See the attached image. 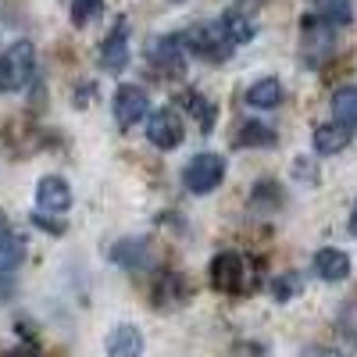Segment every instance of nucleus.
Segmentation results:
<instances>
[{"mask_svg": "<svg viewBox=\"0 0 357 357\" xmlns=\"http://www.w3.org/2000/svg\"><path fill=\"white\" fill-rule=\"evenodd\" d=\"M36 72V50L29 40L11 43L4 54H0V93H11V89H22Z\"/></svg>", "mask_w": 357, "mask_h": 357, "instance_id": "obj_1", "label": "nucleus"}, {"mask_svg": "<svg viewBox=\"0 0 357 357\" xmlns=\"http://www.w3.org/2000/svg\"><path fill=\"white\" fill-rule=\"evenodd\" d=\"M178 43H183V50H190V54H197V57H207V61H222V57H229V54L236 50V47L225 40V33H222L218 22L186 29V33L178 36Z\"/></svg>", "mask_w": 357, "mask_h": 357, "instance_id": "obj_2", "label": "nucleus"}, {"mask_svg": "<svg viewBox=\"0 0 357 357\" xmlns=\"http://www.w3.org/2000/svg\"><path fill=\"white\" fill-rule=\"evenodd\" d=\"M225 178V158L222 154H197L186 168H183V186L197 197L215 193Z\"/></svg>", "mask_w": 357, "mask_h": 357, "instance_id": "obj_3", "label": "nucleus"}, {"mask_svg": "<svg viewBox=\"0 0 357 357\" xmlns=\"http://www.w3.org/2000/svg\"><path fill=\"white\" fill-rule=\"evenodd\" d=\"M146 139H151L158 151H175L178 143L186 139V129H183V114L175 107H161L146 118Z\"/></svg>", "mask_w": 357, "mask_h": 357, "instance_id": "obj_4", "label": "nucleus"}, {"mask_svg": "<svg viewBox=\"0 0 357 357\" xmlns=\"http://www.w3.org/2000/svg\"><path fill=\"white\" fill-rule=\"evenodd\" d=\"M111 111H114V122L118 129H132L139 118L146 114V89L143 86H118L114 89V97H111Z\"/></svg>", "mask_w": 357, "mask_h": 357, "instance_id": "obj_5", "label": "nucleus"}, {"mask_svg": "<svg viewBox=\"0 0 357 357\" xmlns=\"http://www.w3.org/2000/svg\"><path fill=\"white\" fill-rule=\"evenodd\" d=\"M36 207H40V218L43 215H65L72 207V186L61 175H43L36 183Z\"/></svg>", "mask_w": 357, "mask_h": 357, "instance_id": "obj_6", "label": "nucleus"}, {"mask_svg": "<svg viewBox=\"0 0 357 357\" xmlns=\"http://www.w3.org/2000/svg\"><path fill=\"white\" fill-rule=\"evenodd\" d=\"M129 65V25L126 22H118L107 40L100 43V68L104 72H122Z\"/></svg>", "mask_w": 357, "mask_h": 357, "instance_id": "obj_7", "label": "nucleus"}, {"mask_svg": "<svg viewBox=\"0 0 357 357\" xmlns=\"http://www.w3.org/2000/svg\"><path fill=\"white\" fill-rule=\"evenodd\" d=\"M211 282L225 293L240 289L243 286V257L232 254V250H222L215 261H211Z\"/></svg>", "mask_w": 357, "mask_h": 357, "instance_id": "obj_8", "label": "nucleus"}, {"mask_svg": "<svg viewBox=\"0 0 357 357\" xmlns=\"http://www.w3.org/2000/svg\"><path fill=\"white\" fill-rule=\"evenodd\" d=\"M151 61L165 75H183L186 72V50H183V43H178V36H161L151 50Z\"/></svg>", "mask_w": 357, "mask_h": 357, "instance_id": "obj_9", "label": "nucleus"}, {"mask_svg": "<svg viewBox=\"0 0 357 357\" xmlns=\"http://www.w3.org/2000/svg\"><path fill=\"white\" fill-rule=\"evenodd\" d=\"M350 139H354V132L343 129V126H336V122L314 126V132H311V146H314V154H321V158H333V154L347 151Z\"/></svg>", "mask_w": 357, "mask_h": 357, "instance_id": "obj_10", "label": "nucleus"}, {"mask_svg": "<svg viewBox=\"0 0 357 357\" xmlns=\"http://www.w3.org/2000/svg\"><path fill=\"white\" fill-rule=\"evenodd\" d=\"M107 357H139L143 354V336L136 325H114L104 340Z\"/></svg>", "mask_w": 357, "mask_h": 357, "instance_id": "obj_11", "label": "nucleus"}, {"mask_svg": "<svg viewBox=\"0 0 357 357\" xmlns=\"http://www.w3.org/2000/svg\"><path fill=\"white\" fill-rule=\"evenodd\" d=\"M311 268L318 272V279H325V282H343L350 275V257L343 250H336V247H325V250L314 254Z\"/></svg>", "mask_w": 357, "mask_h": 357, "instance_id": "obj_12", "label": "nucleus"}, {"mask_svg": "<svg viewBox=\"0 0 357 357\" xmlns=\"http://www.w3.org/2000/svg\"><path fill=\"white\" fill-rule=\"evenodd\" d=\"M218 25H222V33H225V40H229L232 47L250 43L254 33H257V22H254L250 15H243V11H225V15L218 18Z\"/></svg>", "mask_w": 357, "mask_h": 357, "instance_id": "obj_13", "label": "nucleus"}, {"mask_svg": "<svg viewBox=\"0 0 357 357\" xmlns=\"http://www.w3.org/2000/svg\"><path fill=\"white\" fill-rule=\"evenodd\" d=\"M286 100V89L279 79H257L250 89H247V104L257 107V111H272Z\"/></svg>", "mask_w": 357, "mask_h": 357, "instance_id": "obj_14", "label": "nucleus"}, {"mask_svg": "<svg viewBox=\"0 0 357 357\" xmlns=\"http://www.w3.org/2000/svg\"><path fill=\"white\" fill-rule=\"evenodd\" d=\"M333 122L343 129H357V86H340L333 93Z\"/></svg>", "mask_w": 357, "mask_h": 357, "instance_id": "obj_15", "label": "nucleus"}, {"mask_svg": "<svg viewBox=\"0 0 357 357\" xmlns=\"http://www.w3.org/2000/svg\"><path fill=\"white\" fill-rule=\"evenodd\" d=\"M314 4V18H321L325 25H350L354 22V4L350 0H311Z\"/></svg>", "mask_w": 357, "mask_h": 357, "instance_id": "obj_16", "label": "nucleus"}, {"mask_svg": "<svg viewBox=\"0 0 357 357\" xmlns=\"http://www.w3.org/2000/svg\"><path fill=\"white\" fill-rule=\"evenodd\" d=\"M146 240H139V236H132V240H122L114 250H111V257L122 264V268H143L146 264Z\"/></svg>", "mask_w": 357, "mask_h": 357, "instance_id": "obj_17", "label": "nucleus"}, {"mask_svg": "<svg viewBox=\"0 0 357 357\" xmlns=\"http://www.w3.org/2000/svg\"><path fill=\"white\" fill-rule=\"evenodd\" d=\"M186 107H190V114L200 122L204 132H211V129H215V122H218V107L207 100V97H200V93H193V89H190V93H186Z\"/></svg>", "mask_w": 357, "mask_h": 357, "instance_id": "obj_18", "label": "nucleus"}, {"mask_svg": "<svg viewBox=\"0 0 357 357\" xmlns=\"http://www.w3.org/2000/svg\"><path fill=\"white\" fill-rule=\"evenodd\" d=\"M18 257H22V240L11 232L8 218L0 215V268H11V264H18Z\"/></svg>", "mask_w": 357, "mask_h": 357, "instance_id": "obj_19", "label": "nucleus"}, {"mask_svg": "<svg viewBox=\"0 0 357 357\" xmlns=\"http://www.w3.org/2000/svg\"><path fill=\"white\" fill-rule=\"evenodd\" d=\"M100 15H104V0H72V25L75 29H86Z\"/></svg>", "mask_w": 357, "mask_h": 357, "instance_id": "obj_20", "label": "nucleus"}, {"mask_svg": "<svg viewBox=\"0 0 357 357\" xmlns=\"http://www.w3.org/2000/svg\"><path fill=\"white\" fill-rule=\"evenodd\" d=\"M240 143L243 146H272L275 132H272V126H264V122H247L243 132H240Z\"/></svg>", "mask_w": 357, "mask_h": 357, "instance_id": "obj_21", "label": "nucleus"}, {"mask_svg": "<svg viewBox=\"0 0 357 357\" xmlns=\"http://www.w3.org/2000/svg\"><path fill=\"white\" fill-rule=\"evenodd\" d=\"M301 286H304V282H301V275H279V279L272 282V296H275L279 304H289L293 296L301 293Z\"/></svg>", "mask_w": 357, "mask_h": 357, "instance_id": "obj_22", "label": "nucleus"}, {"mask_svg": "<svg viewBox=\"0 0 357 357\" xmlns=\"http://www.w3.org/2000/svg\"><path fill=\"white\" fill-rule=\"evenodd\" d=\"M301 357H343L336 347H321V343H311V347H304L301 350Z\"/></svg>", "mask_w": 357, "mask_h": 357, "instance_id": "obj_23", "label": "nucleus"}, {"mask_svg": "<svg viewBox=\"0 0 357 357\" xmlns=\"http://www.w3.org/2000/svg\"><path fill=\"white\" fill-rule=\"evenodd\" d=\"M350 232H357V204H354V211H350Z\"/></svg>", "mask_w": 357, "mask_h": 357, "instance_id": "obj_24", "label": "nucleus"}, {"mask_svg": "<svg viewBox=\"0 0 357 357\" xmlns=\"http://www.w3.org/2000/svg\"><path fill=\"white\" fill-rule=\"evenodd\" d=\"M172 4H183V0H172Z\"/></svg>", "mask_w": 357, "mask_h": 357, "instance_id": "obj_25", "label": "nucleus"}]
</instances>
